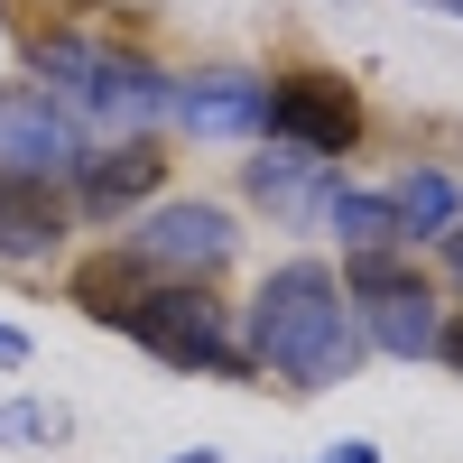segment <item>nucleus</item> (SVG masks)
Here are the masks:
<instances>
[{
    "mask_svg": "<svg viewBox=\"0 0 463 463\" xmlns=\"http://www.w3.org/2000/svg\"><path fill=\"white\" fill-rule=\"evenodd\" d=\"M232 325H241L250 371H269V380L297 390V399H316V390H334V380L362 371L353 297H343V279H334L325 260H279V269L250 288V306H241Z\"/></svg>",
    "mask_w": 463,
    "mask_h": 463,
    "instance_id": "1",
    "label": "nucleus"
},
{
    "mask_svg": "<svg viewBox=\"0 0 463 463\" xmlns=\"http://www.w3.org/2000/svg\"><path fill=\"white\" fill-rule=\"evenodd\" d=\"M28 74L47 84L84 130L102 139H148L167 121V74L139 47H111V37H74V28H37L28 37Z\"/></svg>",
    "mask_w": 463,
    "mask_h": 463,
    "instance_id": "2",
    "label": "nucleus"
},
{
    "mask_svg": "<svg viewBox=\"0 0 463 463\" xmlns=\"http://www.w3.org/2000/svg\"><path fill=\"white\" fill-rule=\"evenodd\" d=\"M139 353H158L167 371H204V380H250V353H241V325H232V306L204 288V279H148L121 325Z\"/></svg>",
    "mask_w": 463,
    "mask_h": 463,
    "instance_id": "3",
    "label": "nucleus"
},
{
    "mask_svg": "<svg viewBox=\"0 0 463 463\" xmlns=\"http://www.w3.org/2000/svg\"><path fill=\"white\" fill-rule=\"evenodd\" d=\"M343 297H353V325H362V353H390V362H436V334H445V288L427 279L417 260L399 250H353L334 269Z\"/></svg>",
    "mask_w": 463,
    "mask_h": 463,
    "instance_id": "4",
    "label": "nucleus"
},
{
    "mask_svg": "<svg viewBox=\"0 0 463 463\" xmlns=\"http://www.w3.org/2000/svg\"><path fill=\"white\" fill-rule=\"evenodd\" d=\"M121 250L148 269V279H222L232 250H241V222H232V204L213 195H158L130 232H121Z\"/></svg>",
    "mask_w": 463,
    "mask_h": 463,
    "instance_id": "5",
    "label": "nucleus"
},
{
    "mask_svg": "<svg viewBox=\"0 0 463 463\" xmlns=\"http://www.w3.org/2000/svg\"><path fill=\"white\" fill-rule=\"evenodd\" d=\"M260 139H288L306 158L343 167L362 148V93L343 74H325V65H288V74H269V130Z\"/></svg>",
    "mask_w": 463,
    "mask_h": 463,
    "instance_id": "6",
    "label": "nucleus"
},
{
    "mask_svg": "<svg viewBox=\"0 0 463 463\" xmlns=\"http://www.w3.org/2000/svg\"><path fill=\"white\" fill-rule=\"evenodd\" d=\"M93 130L47 93V84H0V176H37V185H74Z\"/></svg>",
    "mask_w": 463,
    "mask_h": 463,
    "instance_id": "7",
    "label": "nucleus"
},
{
    "mask_svg": "<svg viewBox=\"0 0 463 463\" xmlns=\"http://www.w3.org/2000/svg\"><path fill=\"white\" fill-rule=\"evenodd\" d=\"M167 121L195 139H260L269 130V74H250V65L167 74Z\"/></svg>",
    "mask_w": 463,
    "mask_h": 463,
    "instance_id": "8",
    "label": "nucleus"
},
{
    "mask_svg": "<svg viewBox=\"0 0 463 463\" xmlns=\"http://www.w3.org/2000/svg\"><path fill=\"white\" fill-rule=\"evenodd\" d=\"M158 185H167L158 139H93L74 185H65V204H74V222H121L139 204H158Z\"/></svg>",
    "mask_w": 463,
    "mask_h": 463,
    "instance_id": "9",
    "label": "nucleus"
},
{
    "mask_svg": "<svg viewBox=\"0 0 463 463\" xmlns=\"http://www.w3.org/2000/svg\"><path fill=\"white\" fill-rule=\"evenodd\" d=\"M334 185H343V167L334 158H306V148H288V139H260V158H241V195L279 232H316Z\"/></svg>",
    "mask_w": 463,
    "mask_h": 463,
    "instance_id": "10",
    "label": "nucleus"
},
{
    "mask_svg": "<svg viewBox=\"0 0 463 463\" xmlns=\"http://www.w3.org/2000/svg\"><path fill=\"white\" fill-rule=\"evenodd\" d=\"M74 232L65 185H37V176H0V269H37L56 260Z\"/></svg>",
    "mask_w": 463,
    "mask_h": 463,
    "instance_id": "11",
    "label": "nucleus"
},
{
    "mask_svg": "<svg viewBox=\"0 0 463 463\" xmlns=\"http://www.w3.org/2000/svg\"><path fill=\"white\" fill-rule=\"evenodd\" d=\"M380 195H390V222H399V241H408V250H417V241H445V232L463 222V185H454L445 167H427V158L399 167Z\"/></svg>",
    "mask_w": 463,
    "mask_h": 463,
    "instance_id": "12",
    "label": "nucleus"
},
{
    "mask_svg": "<svg viewBox=\"0 0 463 463\" xmlns=\"http://www.w3.org/2000/svg\"><path fill=\"white\" fill-rule=\"evenodd\" d=\"M316 232H334V241H343V260H353V250H408V241H399V222H390V195H380V185H334Z\"/></svg>",
    "mask_w": 463,
    "mask_h": 463,
    "instance_id": "13",
    "label": "nucleus"
},
{
    "mask_svg": "<svg viewBox=\"0 0 463 463\" xmlns=\"http://www.w3.org/2000/svg\"><path fill=\"white\" fill-rule=\"evenodd\" d=\"M436 362L463 380V306H445V334H436Z\"/></svg>",
    "mask_w": 463,
    "mask_h": 463,
    "instance_id": "14",
    "label": "nucleus"
},
{
    "mask_svg": "<svg viewBox=\"0 0 463 463\" xmlns=\"http://www.w3.org/2000/svg\"><path fill=\"white\" fill-rule=\"evenodd\" d=\"M316 463H380V445H371V436H343V445H325Z\"/></svg>",
    "mask_w": 463,
    "mask_h": 463,
    "instance_id": "15",
    "label": "nucleus"
},
{
    "mask_svg": "<svg viewBox=\"0 0 463 463\" xmlns=\"http://www.w3.org/2000/svg\"><path fill=\"white\" fill-rule=\"evenodd\" d=\"M19 362H28V334H19V325H0V371H19Z\"/></svg>",
    "mask_w": 463,
    "mask_h": 463,
    "instance_id": "16",
    "label": "nucleus"
},
{
    "mask_svg": "<svg viewBox=\"0 0 463 463\" xmlns=\"http://www.w3.org/2000/svg\"><path fill=\"white\" fill-rule=\"evenodd\" d=\"M436 250H445V279H454V288H463V222H454V232H445V241H436Z\"/></svg>",
    "mask_w": 463,
    "mask_h": 463,
    "instance_id": "17",
    "label": "nucleus"
},
{
    "mask_svg": "<svg viewBox=\"0 0 463 463\" xmlns=\"http://www.w3.org/2000/svg\"><path fill=\"white\" fill-rule=\"evenodd\" d=\"M167 463H222V454H213V445H195V454H167Z\"/></svg>",
    "mask_w": 463,
    "mask_h": 463,
    "instance_id": "18",
    "label": "nucleus"
},
{
    "mask_svg": "<svg viewBox=\"0 0 463 463\" xmlns=\"http://www.w3.org/2000/svg\"><path fill=\"white\" fill-rule=\"evenodd\" d=\"M417 10H445V19H463V0H417Z\"/></svg>",
    "mask_w": 463,
    "mask_h": 463,
    "instance_id": "19",
    "label": "nucleus"
},
{
    "mask_svg": "<svg viewBox=\"0 0 463 463\" xmlns=\"http://www.w3.org/2000/svg\"><path fill=\"white\" fill-rule=\"evenodd\" d=\"M0 19H10V0H0Z\"/></svg>",
    "mask_w": 463,
    "mask_h": 463,
    "instance_id": "20",
    "label": "nucleus"
}]
</instances>
